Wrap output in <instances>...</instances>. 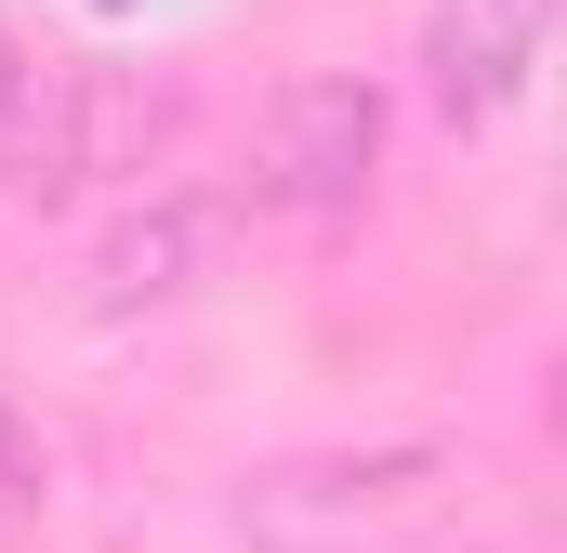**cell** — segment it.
<instances>
[{
	"label": "cell",
	"mask_w": 567,
	"mask_h": 553,
	"mask_svg": "<svg viewBox=\"0 0 567 553\" xmlns=\"http://www.w3.org/2000/svg\"><path fill=\"white\" fill-rule=\"evenodd\" d=\"M462 448L449 435H370V448H303V461H265L238 474V541L251 553H383L435 528L462 501Z\"/></svg>",
	"instance_id": "1"
},
{
	"label": "cell",
	"mask_w": 567,
	"mask_h": 553,
	"mask_svg": "<svg viewBox=\"0 0 567 553\" xmlns=\"http://www.w3.org/2000/svg\"><path fill=\"white\" fill-rule=\"evenodd\" d=\"M370 171H383V93L343 80V66L290 80L265 106V133H251V198L265 211H357Z\"/></svg>",
	"instance_id": "2"
},
{
	"label": "cell",
	"mask_w": 567,
	"mask_h": 553,
	"mask_svg": "<svg viewBox=\"0 0 567 553\" xmlns=\"http://www.w3.org/2000/svg\"><path fill=\"white\" fill-rule=\"evenodd\" d=\"M542 40H555V0H435L423 80H435V106H449V133H488L542 80Z\"/></svg>",
	"instance_id": "3"
},
{
	"label": "cell",
	"mask_w": 567,
	"mask_h": 553,
	"mask_svg": "<svg viewBox=\"0 0 567 553\" xmlns=\"http://www.w3.org/2000/svg\"><path fill=\"white\" fill-rule=\"evenodd\" d=\"M198 264H212V211H198V198H145L133 225L93 251V303H106V316L172 303V290H198Z\"/></svg>",
	"instance_id": "4"
},
{
	"label": "cell",
	"mask_w": 567,
	"mask_h": 553,
	"mask_svg": "<svg viewBox=\"0 0 567 553\" xmlns=\"http://www.w3.org/2000/svg\"><path fill=\"white\" fill-rule=\"evenodd\" d=\"M40 106H53V93H40V66H27V40H13V13H0V158H13V171L40 158Z\"/></svg>",
	"instance_id": "5"
},
{
	"label": "cell",
	"mask_w": 567,
	"mask_h": 553,
	"mask_svg": "<svg viewBox=\"0 0 567 553\" xmlns=\"http://www.w3.org/2000/svg\"><path fill=\"white\" fill-rule=\"evenodd\" d=\"M40 501H53V448L0 409V514H40Z\"/></svg>",
	"instance_id": "6"
},
{
	"label": "cell",
	"mask_w": 567,
	"mask_h": 553,
	"mask_svg": "<svg viewBox=\"0 0 567 553\" xmlns=\"http://www.w3.org/2000/svg\"><path fill=\"white\" fill-rule=\"evenodd\" d=\"M106 13H133V0H106Z\"/></svg>",
	"instance_id": "7"
}]
</instances>
